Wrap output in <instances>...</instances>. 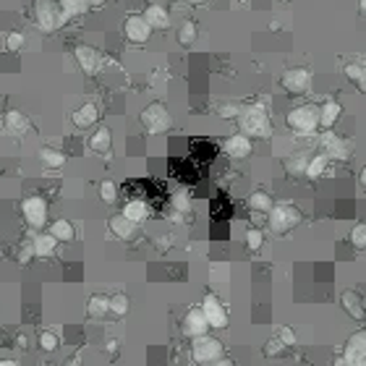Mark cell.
Here are the masks:
<instances>
[{"label":"cell","mask_w":366,"mask_h":366,"mask_svg":"<svg viewBox=\"0 0 366 366\" xmlns=\"http://www.w3.org/2000/svg\"><path fill=\"white\" fill-rule=\"evenodd\" d=\"M120 215L126 217L129 223H134V225L139 228L141 223L150 217V207H147V202H141V199H131V202H126V205H123Z\"/></svg>","instance_id":"7402d4cb"},{"label":"cell","mask_w":366,"mask_h":366,"mask_svg":"<svg viewBox=\"0 0 366 366\" xmlns=\"http://www.w3.org/2000/svg\"><path fill=\"white\" fill-rule=\"evenodd\" d=\"M238 134H244L246 139H269L272 136V118L267 113V105L262 102H254V105H246L238 113Z\"/></svg>","instance_id":"6da1fadb"},{"label":"cell","mask_w":366,"mask_h":366,"mask_svg":"<svg viewBox=\"0 0 366 366\" xmlns=\"http://www.w3.org/2000/svg\"><path fill=\"white\" fill-rule=\"evenodd\" d=\"M0 366H22L16 358H0Z\"/></svg>","instance_id":"f6af8a7d"},{"label":"cell","mask_w":366,"mask_h":366,"mask_svg":"<svg viewBox=\"0 0 366 366\" xmlns=\"http://www.w3.org/2000/svg\"><path fill=\"white\" fill-rule=\"evenodd\" d=\"M199 309H202V314H205L209 330H225L228 322H230V317H228V306L223 303V299H220L217 293H205V296H202V303H199Z\"/></svg>","instance_id":"8992f818"},{"label":"cell","mask_w":366,"mask_h":366,"mask_svg":"<svg viewBox=\"0 0 366 366\" xmlns=\"http://www.w3.org/2000/svg\"><path fill=\"white\" fill-rule=\"evenodd\" d=\"M335 366H345V364H343V361H340V358H337V361H335Z\"/></svg>","instance_id":"681fc988"},{"label":"cell","mask_w":366,"mask_h":366,"mask_svg":"<svg viewBox=\"0 0 366 366\" xmlns=\"http://www.w3.org/2000/svg\"><path fill=\"white\" fill-rule=\"evenodd\" d=\"M123 34H126L129 42L144 45V42H150L152 29L147 26V22L141 19V13H134V16H129V19L123 22Z\"/></svg>","instance_id":"4fadbf2b"},{"label":"cell","mask_w":366,"mask_h":366,"mask_svg":"<svg viewBox=\"0 0 366 366\" xmlns=\"http://www.w3.org/2000/svg\"><path fill=\"white\" fill-rule=\"evenodd\" d=\"M141 19L147 22V26H150L152 32H154V29H162V32H165V29L170 26V13L165 11L162 6H154V3L147 6V11L141 13Z\"/></svg>","instance_id":"ffe728a7"},{"label":"cell","mask_w":366,"mask_h":366,"mask_svg":"<svg viewBox=\"0 0 366 366\" xmlns=\"http://www.w3.org/2000/svg\"><path fill=\"white\" fill-rule=\"evenodd\" d=\"M55 248H58V241H55L50 233L34 230L32 241H29V251H32V257L47 259V257H53V254H55Z\"/></svg>","instance_id":"e0dca14e"},{"label":"cell","mask_w":366,"mask_h":366,"mask_svg":"<svg viewBox=\"0 0 366 366\" xmlns=\"http://www.w3.org/2000/svg\"><path fill=\"white\" fill-rule=\"evenodd\" d=\"M100 120V108L95 102H84L81 108H76L71 113V123H74L76 129H92V126H97Z\"/></svg>","instance_id":"ac0fdd59"},{"label":"cell","mask_w":366,"mask_h":366,"mask_svg":"<svg viewBox=\"0 0 366 366\" xmlns=\"http://www.w3.org/2000/svg\"><path fill=\"white\" fill-rule=\"evenodd\" d=\"M223 150H225V154L233 157V160H246L248 154L254 152V144H251V139H246L244 134H230L225 139V144H223Z\"/></svg>","instance_id":"9a60e30c"},{"label":"cell","mask_w":366,"mask_h":366,"mask_svg":"<svg viewBox=\"0 0 366 366\" xmlns=\"http://www.w3.org/2000/svg\"><path fill=\"white\" fill-rule=\"evenodd\" d=\"M86 314H89L92 319H102V317H108L110 314V296H105V293H95V296H89V301H86Z\"/></svg>","instance_id":"4316f807"},{"label":"cell","mask_w":366,"mask_h":366,"mask_svg":"<svg viewBox=\"0 0 366 366\" xmlns=\"http://www.w3.org/2000/svg\"><path fill=\"white\" fill-rule=\"evenodd\" d=\"M3 123H6V129L11 131V134H16V136H24L26 131L32 129V123H29V118L24 116L22 110H6Z\"/></svg>","instance_id":"603a6c76"},{"label":"cell","mask_w":366,"mask_h":366,"mask_svg":"<svg viewBox=\"0 0 366 366\" xmlns=\"http://www.w3.org/2000/svg\"><path fill=\"white\" fill-rule=\"evenodd\" d=\"M319 144H322V154H327V160L345 162V160H351V154H353L351 141L343 139V136H337L335 131H324Z\"/></svg>","instance_id":"30bf717a"},{"label":"cell","mask_w":366,"mask_h":366,"mask_svg":"<svg viewBox=\"0 0 366 366\" xmlns=\"http://www.w3.org/2000/svg\"><path fill=\"white\" fill-rule=\"evenodd\" d=\"M108 228H110V233H113L116 238H120V241H131V238L136 236V225H134V223H129V220L120 215V212H118V215L110 217Z\"/></svg>","instance_id":"d4e9b609"},{"label":"cell","mask_w":366,"mask_h":366,"mask_svg":"<svg viewBox=\"0 0 366 366\" xmlns=\"http://www.w3.org/2000/svg\"><path fill=\"white\" fill-rule=\"evenodd\" d=\"M244 246H246V251H251V254L262 251V246H264V230L248 228L246 233H244Z\"/></svg>","instance_id":"1f68e13d"},{"label":"cell","mask_w":366,"mask_h":366,"mask_svg":"<svg viewBox=\"0 0 366 366\" xmlns=\"http://www.w3.org/2000/svg\"><path fill=\"white\" fill-rule=\"evenodd\" d=\"M303 220V212L293 205H272V209L267 212V225L272 233L285 236L291 233L293 228H299Z\"/></svg>","instance_id":"3957f363"},{"label":"cell","mask_w":366,"mask_h":366,"mask_svg":"<svg viewBox=\"0 0 366 366\" xmlns=\"http://www.w3.org/2000/svg\"><path fill=\"white\" fill-rule=\"evenodd\" d=\"M74 58L84 74L95 76L100 71V53L92 47V45H79V47L74 50Z\"/></svg>","instance_id":"2e32d148"},{"label":"cell","mask_w":366,"mask_h":366,"mask_svg":"<svg viewBox=\"0 0 366 366\" xmlns=\"http://www.w3.org/2000/svg\"><path fill=\"white\" fill-rule=\"evenodd\" d=\"M241 108H244L241 102H223V105L217 108V116H220L223 120H236L238 113H241Z\"/></svg>","instance_id":"f35d334b"},{"label":"cell","mask_w":366,"mask_h":366,"mask_svg":"<svg viewBox=\"0 0 366 366\" xmlns=\"http://www.w3.org/2000/svg\"><path fill=\"white\" fill-rule=\"evenodd\" d=\"M343 74H345V79H348L351 84H356V89H358V92H364V89H366V68H364V63H348L343 68Z\"/></svg>","instance_id":"4dcf8cb0"},{"label":"cell","mask_w":366,"mask_h":366,"mask_svg":"<svg viewBox=\"0 0 366 366\" xmlns=\"http://www.w3.org/2000/svg\"><path fill=\"white\" fill-rule=\"evenodd\" d=\"M348 241H351V246H353V248L364 251V248H366V225H364V223H356V225L351 228Z\"/></svg>","instance_id":"d590c367"},{"label":"cell","mask_w":366,"mask_h":366,"mask_svg":"<svg viewBox=\"0 0 366 366\" xmlns=\"http://www.w3.org/2000/svg\"><path fill=\"white\" fill-rule=\"evenodd\" d=\"M196 37H199V29H196L194 22H183L181 29H178V42L181 45H194Z\"/></svg>","instance_id":"8d00e7d4"},{"label":"cell","mask_w":366,"mask_h":366,"mask_svg":"<svg viewBox=\"0 0 366 366\" xmlns=\"http://www.w3.org/2000/svg\"><path fill=\"white\" fill-rule=\"evenodd\" d=\"M58 11H61V26H63L68 19L84 16L89 11V3L86 0H58Z\"/></svg>","instance_id":"cb8c5ba5"},{"label":"cell","mask_w":366,"mask_h":366,"mask_svg":"<svg viewBox=\"0 0 366 366\" xmlns=\"http://www.w3.org/2000/svg\"><path fill=\"white\" fill-rule=\"evenodd\" d=\"M24 45H26V37H24L22 32H11L8 37H6V47H8L11 53H19Z\"/></svg>","instance_id":"b9f144b4"},{"label":"cell","mask_w":366,"mask_h":366,"mask_svg":"<svg viewBox=\"0 0 366 366\" xmlns=\"http://www.w3.org/2000/svg\"><path fill=\"white\" fill-rule=\"evenodd\" d=\"M173 209H175V215H189L191 212V194L189 191H175L173 194Z\"/></svg>","instance_id":"836d02e7"},{"label":"cell","mask_w":366,"mask_h":366,"mask_svg":"<svg viewBox=\"0 0 366 366\" xmlns=\"http://www.w3.org/2000/svg\"><path fill=\"white\" fill-rule=\"evenodd\" d=\"M340 361L345 366H366V330H356L343 345V353H340Z\"/></svg>","instance_id":"9c48e42d"},{"label":"cell","mask_w":366,"mask_h":366,"mask_svg":"<svg viewBox=\"0 0 366 366\" xmlns=\"http://www.w3.org/2000/svg\"><path fill=\"white\" fill-rule=\"evenodd\" d=\"M37 157H40V162H42L45 168H50V170H58V168L65 165V154L61 150H55V147H42V150L37 152Z\"/></svg>","instance_id":"f1b7e54d"},{"label":"cell","mask_w":366,"mask_h":366,"mask_svg":"<svg viewBox=\"0 0 366 366\" xmlns=\"http://www.w3.org/2000/svg\"><path fill=\"white\" fill-rule=\"evenodd\" d=\"M280 86L288 92V95H306L312 89V71L309 68H288L285 74L280 76Z\"/></svg>","instance_id":"8fae6325"},{"label":"cell","mask_w":366,"mask_h":366,"mask_svg":"<svg viewBox=\"0 0 366 366\" xmlns=\"http://www.w3.org/2000/svg\"><path fill=\"white\" fill-rule=\"evenodd\" d=\"M288 353V348L278 340V337H269L267 343H264V356H269V358H280V356Z\"/></svg>","instance_id":"ab89813d"},{"label":"cell","mask_w":366,"mask_h":366,"mask_svg":"<svg viewBox=\"0 0 366 366\" xmlns=\"http://www.w3.org/2000/svg\"><path fill=\"white\" fill-rule=\"evenodd\" d=\"M340 116H343V105L337 100H324L319 105V129L333 131L335 123L340 120Z\"/></svg>","instance_id":"d6986e66"},{"label":"cell","mask_w":366,"mask_h":366,"mask_svg":"<svg viewBox=\"0 0 366 366\" xmlns=\"http://www.w3.org/2000/svg\"><path fill=\"white\" fill-rule=\"evenodd\" d=\"M189 6H205V3H209V0H186Z\"/></svg>","instance_id":"c3c4849f"},{"label":"cell","mask_w":366,"mask_h":366,"mask_svg":"<svg viewBox=\"0 0 366 366\" xmlns=\"http://www.w3.org/2000/svg\"><path fill=\"white\" fill-rule=\"evenodd\" d=\"M327 165H330L327 154L317 152V154H314V157H309V162H306V168H303V175H306V178H319V175H324Z\"/></svg>","instance_id":"f546056e"},{"label":"cell","mask_w":366,"mask_h":366,"mask_svg":"<svg viewBox=\"0 0 366 366\" xmlns=\"http://www.w3.org/2000/svg\"><path fill=\"white\" fill-rule=\"evenodd\" d=\"M280 3H291V0H280Z\"/></svg>","instance_id":"f907efd6"},{"label":"cell","mask_w":366,"mask_h":366,"mask_svg":"<svg viewBox=\"0 0 366 366\" xmlns=\"http://www.w3.org/2000/svg\"><path fill=\"white\" fill-rule=\"evenodd\" d=\"M272 196L267 194V191H251L246 199V207L251 209V212H257V215H267L269 209H272Z\"/></svg>","instance_id":"83f0119b"},{"label":"cell","mask_w":366,"mask_h":366,"mask_svg":"<svg viewBox=\"0 0 366 366\" xmlns=\"http://www.w3.org/2000/svg\"><path fill=\"white\" fill-rule=\"evenodd\" d=\"M139 120L141 126L147 129V134H152V136H160V134L173 129V116L165 102H150L147 108L141 110Z\"/></svg>","instance_id":"277c9868"},{"label":"cell","mask_w":366,"mask_h":366,"mask_svg":"<svg viewBox=\"0 0 366 366\" xmlns=\"http://www.w3.org/2000/svg\"><path fill=\"white\" fill-rule=\"evenodd\" d=\"M241 3H248V0H241Z\"/></svg>","instance_id":"816d5d0a"},{"label":"cell","mask_w":366,"mask_h":366,"mask_svg":"<svg viewBox=\"0 0 366 366\" xmlns=\"http://www.w3.org/2000/svg\"><path fill=\"white\" fill-rule=\"evenodd\" d=\"M63 366H81V358H79V356H74V358H68Z\"/></svg>","instance_id":"7dc6e473"},{"label":"cell","mask_w":366,"mask_h":366,"mask_svg":"<svg viewBox=\"0 0 366 366\" xmlns=\"http://www.w3.org/2000/svg\"><path fill=\"white\" fill-rule=\"evenodd\" d=\"M47 233H50L58 244H71L76 238V228L71 220H63V217H61V220H53V223H50V230H47Z\"/></svg>","instance_id":"484cf974"},{"label":"cell","mask_w":366,"mask_h":366,"mask_svg":"<svg viewBox=\"0 0 366 366\" xmlns=\"http://www.w3.org/2000/svg\"><path fill=\"white\" fill-rule=\"evenodd\" d=\"M100 199H102L105 205H116V202H118V183L110 181V178L100 183Z\"/></svg>","instance_id":"e575fe53"},{"label":"cell","mask_w":366,"mask_h":366,"mask_svg":"<svg viewBox=\"0 0 366 366\" xmlns=\"http://www.w3.org/2000/svg\"><path fill=\"white\" fill-rule=\"evenodd\" d=\"M223 356H225V345L215 335H202V337L191 340V358L199 366L215 364L217 358H223Z\"/></svg>","instance_id":"5b68a950"},{"label":"cell","mask_w":366,"mask_h":366,"mask_svg":"<svg viewBox=\"0 0 366 366\" xmlns=\"http://www.w3.org/2000/svg\"><path fill=\"white\" fill-rule=\"evenodd\" d=\"M89 3V8H100V6H105L108 0H86Z\"/></svg>","instance_id":"bcb514c9"},{"label":"cell","mask_w":366,"mask_h":366,"mask_svg":"<svg viewBox=\"0 0 366 366\" xmlns=\"http://www.w3.org/2000/svg\"><path fill=\"white\" fill-rule=\"evenodd\" d=\"M58 345H61L58 333H53V330H42V333H40V348H42L45 353H53V351H58Z\"/></svg>","instance_id":"74e56055"},{"label":"cell","mask_w":366,"mask_h":366,"mask_svg":"<svg viewBox=\"0 0 366 366\" xmlns=\"http://www.w3.org/2000/svg\"><path fill=\"white\" fill-rule=\"evenodd\" d=\"M306 162H309V157H306V154H296L291 162H285V168H288L293 175H303V168H306Z\"/></svg>","instance_id":"7bdbcfd3"},{"label":"cell","mask_w":366,"mask_h":366,"mask_svg":"<svg viewBox=\"0 0 366 366\" xmlns=\"http://www.w3.org/2000/svg\"><path fill=\"white\" fill-rule=\"evenodd\" d=\"M22 215L26 220V225L32 228V230H42L47 225V215H50V207L45 202L42 196H26L22 202Z\"/></svg>","instance_id":"52a82bcc"},{"label":"cell","mask_w":366,"mask_h":366,"mask_svg":"<svg viewBox=\"0 0 366 366\" xmlns=\"http://www.w3.org/2000/svg\"><path fill=\"white\" fill-rule=\"evenodd\" d=\"M340 309H343L351 319H356V322H364V317H366L364 296L358 291H353V288H348V291L340 293Z\"/></svg>","instance_id":"5bb4252c"},{"label":"cell","mask_w":366,"mask_h":366,"mask_svg":"<svg viewBox=\"0 0 366 366\" xmlns=\"http://www.w3.org/2000/svg\"><path fill=\"white\" fill-rule=\"evenodd\" d=\"M181 333L186 335V337H202V335H209V324H207L205 314H202V309L199 306H191L189 312L183 314L181 319Z\"/></svg>","instance_id":"7c38bea8"},{"label":"cell","mask_w":366,"mask_h":366,"mask_svg":"<svg viewBox=\"0 0 366 366\" xmlns=\"http://www.w3.org/2000/svg\"><path fill=\"white\" fill-rule=\"evenodd\" d=\"M34 11V22L42 32H55L61 29V11H58V3L55 0H34L32 6Z\"/></svg>","instance_id":"ba28073f"},{"label":"cell","mask_w":366,"mask_h":366,"mask_svg":"<svg viewBox=\"0 0 366 366\" xmlns=\"http://www.w3.org/2000/svg\"><path fill=\"white\" fill-rule=\"evenodd\" d=\"M89 150L95 152V154H110V150H113V134H110L108 126H100V129L92 131Z\"/></svg>","instance_id":"44dd1931"},{"label":"cell","mask_w":366,"mask_h":366,"mask_svg":"<svg viewBox=\"0 0 366 366\" xmlns=\"http://www.w3.org/2000/svg\"><path fill=\"white\" fill-rule=\"evenodd\" d=\"M285 126L299 136H312L314 131L319 129V105L303 102V105L291 108L285 116Z\"/></svg>","instance_id":"7a4b0ae2"},{"label":"cell","mask_w":366,"mask_h":366,"mask_svg":"<svg viewBox=\"0 0 366 366\" xmlns=\"http://www.w3.org/2000/svg\"><path fill=\"white\" fill-rule=\"evenodd\" d=\"M131 312V299L126 293H116V296H110V314H116V317H126Z\"/></svg>","instance_id":"d6a6232c"},{"label":"cell","mask_w":366,"mask_h":366,"mask_svg":"<svg viewBox=\"0 0 366 366\" xmlns=\"http://www.w3.org/2000/svg\"><path fill=\"white\" fill-rule=\"evenodd\" d=\"M278 340H280L285 348H293V345L299 343V335H296V330H293V327H288V324H285V327H280V333H278Z\"/></svg>","instance_id":"60d3db41"},{"label":"cell","mask_w":366,"mask_h":366,"mask_svg":"<svg viewBox=\"0 0 366 366\" xmlns=\"http://www.w3.org/2000/svg\"><path fill=\"white\" fill-rule=\"evenodd\" d=\"M209 366H238V364L230 358V356H223V358H217L215 364H209Z\"/></svg>","instance_id":"ee69618b"}]
</instances>
